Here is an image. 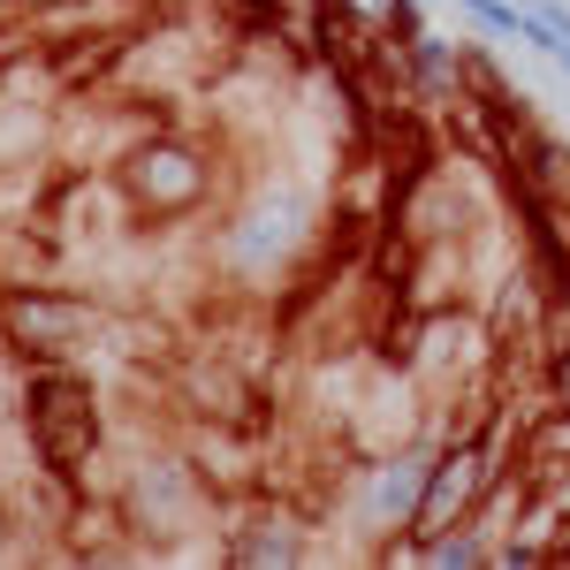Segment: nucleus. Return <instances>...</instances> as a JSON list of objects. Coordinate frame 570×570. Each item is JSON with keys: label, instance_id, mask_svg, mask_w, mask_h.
Instances as JSON below:
<instances>
[{"label": "nucleus", "instance_id": "1", "mask_svg": "<svg viewBox=\"0 0 570 570\" xmlns=\"http://www.w3.org/2000/svg\"><path fill=\"white\" fill-rule=\"evenodd\" d=\"M23 441L46 464V480H85V464H99L107 411H99V389L69 357L23 365Z\"/></svg>", "mask_w": 570, "mask_h": 570}, {"label": "nucleus", "instance_id": "2", "mask_svg": "<svg viewBox=\"0 0 570 570\" xmlns=\"http://www.w3.org/2000/svg\"><path fill=\"white\" fill-rule=\"evenodd\" d=\"M115 183H122V198L145 228L190 220L198 206H214V145H198L183 130H153L115 160Z\"/></svg>", "mask_w": 570, "mask_h": 570}, {"label": "nucleus", "instance_id": "3", "mask_svg": "<svg viewBox=\"0 0 570 570\" xmlns=\"http://www.w3.org/2000/svg\"><path fill=\"white\" fill-rule=\"evenodd\" d=\"M91 327H99V305L85 289H61V282H8L0 289V343L23 357V365H46V357H77Z\"/></svg>", "mask_w": 570, "mask_h": 570}, {"label": "nucleus", "instance_id": "4", "mask_svg": "<svg viewBox=\"0 0 570 570\" xmlns=\"http://www.w3.org/2000/svg\"><path fill=\"white\" fill-rule=\"evenodd\" d=\"M206 502H214V487H206V464H190L176 449H153V456H137L130 480H122V525L137 540H176L206 518Z\"/></svg>", "mask_w": 570, "mask_h": 570}, {"label": "nucleus", "instance_id": "5", "mask_svg": "<svg viewBox=\"0 0 570 570\" xmlns=\"http://www.w3.org/2000/svg\"><path fill=\"white\" fill-rule=\"evenodd\" d=\"M426 472H434V449H395V456H373V464L357 472V525L373 532V540L411 532L419 494H426Z\"/></svg>", "mask_w": 570, "mask_h": 570}, {"label": "nucleus", "instance_id": "6", "mask_svg": "<svg viewBox=\"0 0 570 570\" xmlns=\"http://www.w3.org/2000/svg\"><path fill=\"white\" fill-rule=\"evenodd\" d=\"M228 532V563H244V570H259V563H274V570H289V563H305L312 556V540H305V525L289 518V510H259V518H244V525H220Z\"/></svg>", "mask_w": 570, "mask_h": 570}, {"label": "nucleus", "instance_id": "7", "mask_svg": "<svg viewBox=\"0 0 570 570\" xmlns=\"http://www.w3.org/2000/svg\"><path fill=\"white\" fill-rule=\"evenodd\" d=\"M426 563L434 570H494V540L480 525H449L426 540Z\"/></svg>", "mask_w": 570, "mask_h": 570}, {"label": "nucleus", "instance_id": "8", "mask_svg": "<svg viewBox=\"0 0 570 570\" xmlns=\"http://www.w3.org/2000/svg\"><path fill=\"white\" fill-rule=\"evenodd\" d=\"M540 381H548V411H570V320H563V305L548 312V357H540Z\"/></svg>", "mask_w": 570, "mask_h": 570}, {"label": "nucleus", "instance_id": "9", "mask_svg": "<svg viewBox=\"0 0 570 570\" xmlns=\"http://www.w3.org/2000/svg\"><path fill=\"white\" fill-rule=\"evenodd\" d=\"M480 39H525V0H456Z\"/></svg>", "mask_w": 570, "mask_h": 570}, {"label": "nucleus", "instance_id": "10", "mask_svg": "<svg viewBox=\"0 0 570 570\" xmlns=\"http://www.w3.org/2000/svg\"><path fill=\"white\" fill-rule=\"evenodd\" d=\"M39 46V31H31V16H0V85L16 77V61Z\"/></svg>", "mask_w": 570, "mask_h": 570}, {"label": "nucleus", "instance_id": "11", "mask_svg": "<svg viewBox=\"0 0 570 570\" xmlns=\"http://www.w3.org/2000/svg\"><path fill=\"white\" fill-rule=\"evenodd\" d=\"M343 8H351V16H365V23H381V16H389L395 0H343Z\"/></svg>", "mask_w": 570, "mask_h": 570}, {"label": "nucleus", "instance_id": "12", "mask_svg": "<svg viewBox=\"0 0 570 570\" xmlns=\"http://www.w3.org/2000/svg\"><path fill=\"white\" fill-rule=\"evenodd\" d=\"M548 449H570V411H556V419H548Z\"/></svg>", "mask_w": 570, "mask_h": 570}, {"label": "nucleus", "instance_id": "13", "mask_svg": "<svg viewBox=\"0 0 570 570\" xmlns=\"http://www.w3.org/2000/svg\"><path fill=\"white\" fill-rule=\"evenodd\" d=\"M31 8H39V0H0V16H31Z\"/></svg>", "mask_w": 570, "mask_h": 570}, {"label": "nucleus", "instance_id": "14", "mask_svg": "<svg viewBox=\"0 0 570 570\" xmlns=\"http://www.w3.org/2000/svg\"><path fill=\"white\" fill-rule=\"evenodd\" d=\"M556 69H563V77H570V46H563V53H556Z\"/></svg>", "mask_w": 570, "mask_h": 570}]
</instances>
